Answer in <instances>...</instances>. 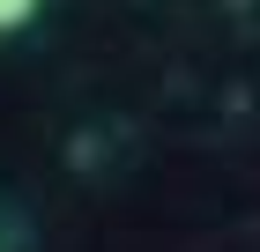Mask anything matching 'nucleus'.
I'll list each match as a JSON object with an SVG mask.
<instances>
[{
	"instance_id": "obj_1",
	"label": "nucleus",
	"mask_w": 260,
	"mask_h": 252,
	"mask_svg": "<svg viewBox=\"0 0 260 252\" xmlns=\"http://www.w3.org/2000/svg\"><path fill=\"white\" fill-rule=\"evenodd\" d=\"M38 15V0H0V30H15V22Z\"/></svg>"
}]
</instances>
